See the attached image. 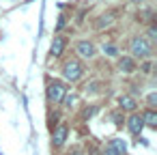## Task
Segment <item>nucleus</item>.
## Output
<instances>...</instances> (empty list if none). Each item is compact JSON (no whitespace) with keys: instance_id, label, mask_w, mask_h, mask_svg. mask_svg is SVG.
I'll return each instance as SVG.
<instances>
[{"instance_id":"1","label":"nucleus","mask_w":157,"mask_h":155,"mask_svg":"<svg viewBox=\"0 0 157 155\" xmlns=\"http://www.w3.org/2000/svg\"><path fill=\"white\" fill-rule=\"evenodd\" d=\"M129 48H131L133 56H138V58L151 56V43H148V39H144V37H133L131 43H129Z\"/></svg>"},{"instance_id":"2","label":"nucleus","mask_w":157,"mask_h":155,"mask_svg":"<svg viewBox=\"0 0 157 155\" xmlns=\"http://www.w3.org/2000/svg\"><path fill=\"white\" fill-rule=\"evenodd\" d=\"M63 76H65V80H69V82L80 80V78L84 76V67H82V63H78V60H67L65 67H63Z\"/></svg>"},{"instance_id":"3","label":"nucleus","mask_w":157,"mask_h":155,"mask_svg":"<svg viewBox=\"0 0 157 155\" xmlns=\"http://www.w3.org/2000/svg\"><path fill=\"white\" fill-rule=\"evenodd\" d=\"M65 93H67V86L63 82L54 80V82L48 84V99H50V103H60L65 99Z\"/></svg>"},{"instance_id":"4","label":"nucleus","mask_w":157,"mask_h":155,"mask_svg":"<svg viewBox=\"0 0 157 155\" xmlns=\"http://www.w3.org/2000/svg\"><path fill=\"white\" fill-rule=\"evenodd\" d=\"M125 151H127V146H125V142L123 140H112L108 146H105V151H103V155H125Z\"/></svg>"},{"instance_id":"5","label":"nucleus","mask_w":157,"mask_h":155,"mask_svg":"<svg viewBox=\"0 0 157 155\" xmlns=\"http://www.w3.org/2000/svg\"><path fill=\"white\" fill-rule=\"evenodd\" d=\"M67 134H69V129H67L65 125H58V127L54 129V134H52V144H54V146H63L65 140H67Z\"/></svg>"},{"instance_id":"6","label":"nucleus","mask_w":157,"mask_h":155,"mask_svg":"<svg viewBox=\"0 0 157 155\" xmlns=\"http://www.w3.org/2000/svg\"><path fill=\"white\" fill-rule=\"evenodd\" d=\"M127 127H129V131H131L133 136H138V134L142 131V127H144V121H142V116H138V114H131V116L127 118Z\"/></svg>"},{"instance_id":"7","label":"nucleus","mask_w":157,"mask_h":155,"mask_svg":"<svg viewBox=\"0 0 157 155\" xmlns=\"http://www.w3.org/2000/svg\"><path fill=\"white\" fill-rule=\"evenodd\" d=\"M75 50H78V54L84 56V58H93V56H95V45L88 43V41H80V43L75 45Z\"/></svg>"},{"instance_id":"8","label":"nucleus","mask_w":157,"mask_h":155,"mask_svg":"<svg viewBox=\"0 0 157 155\" xmlns=\"http://www.w3.org/2000/svg\"><path fill=\"white\" fill-rule=\"evenodd\" d=\"M118 67H121V71L131 73V71H136V60H133V58H129V56H123V58L118 60Z\"/></svg>"},{"instance_id":"9","label":"nucleus","mask_w":157,"mask_h":155,"mask_svg":"<svg viewBox=\"0 0 157 155\" xmlns=\"http://www.w3.org/2000/svg\"><path fill=\"white\" fill-rule=\"evenodd\" d=\"M65 45H67L65 37H56V39L52 41V54H54V56H60L63 50H65Z\"/></svg>"},{"instance_id":"10","label":"nucleus","mask_w":157,"mask_h":155,"mask_svg":"<svg viewBox=\"0 0 157 155\" xmlns=\"http://www.w3.org/2000/svg\"><path fill=\"white\" fill-rule=\"evenodd\" d=\"M121 108H123V110H127V112H133V110L138 108V103H136V99H133V97L123 95V97H121Z\"/></svg>"},{"instance_id":"11","label":"nucleus","mask_w":157,"mask_h":155,"mask_svg":"<svg viewBox=\"0 0 157 155\" xmlns=\"http://www.w3.org/2000/svg\"><path fill=\"white\" fill-rule=\"evenodd\" d=\"M142 121H144V125H148V127H157V114H155V110H153V108L146 110V112L142 114Z\"/></svg>"},{"instance_id":"12","label":"nucleus","mask_w":157,"mask_h":155,"mask_svg":"<svg viewBox=\"0 0 157 155\" xmlns=\"http://www.w3.org/2000/svg\"><path fill=\"white\" fill-rule=\"evenodd\" d=\"M114 22V13H105V15H101V20L97 22V28H103V26H110Z\"/></svg>"},{"instance_id":"13","label":"nucleus","mask_w":157,"mask_h":155,"mask_svg":"<svg viewBox=\"0 0 157 155\" xmlns=\"http://www.w3.org/2000/svg\"><path fill=\"white\" fill-rule=\"evenodd\" d=\"M103 52H105L108 56H116V54H118V50H116L114 45H103Z\"/></svg>"},{"instance_id":"14","label":"nucleus","mask_w":157,"mask_h":155,"mask_svg":"<svg viewBox=\"0 0 157 155\" xmlns=\"http://www.w3.org/2000/svg\"><path fill=\"white\" fill-rule=\"evenodd\" d=\"M146 101H148L151 108H155V106H157V93H151V95L146 97Z\"/></svg>"},{"instance_id":"15","label":"nucleus","mask_w":157,"mask_h":155,"mask_svg":"<svg viewBox=\"0 0 157 155\" xmlns=\"http://www.w3.org/2000/svg\"><path fill=\"white\" fill-rule=\"evenodd\" d=\"M148 37H151V39H155V37H157V30H155V26H151V30H148Z\"/></svg>"},{"instance_id":"16","label":"nucleus","mask_w":157,"mask_h":155,"mask_svg":"<svg viewBox=\"0 0 157 155\" xmlns=\"http://www.w3.org/2000/svg\"><path fill=\"white\" fill-rule=\"evenodd\" d=\"M142 71L148 73V71H151V63H144V65H142Z\"/></svg>"}]
</instances>
